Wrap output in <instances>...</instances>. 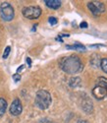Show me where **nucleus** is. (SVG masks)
<instances>
[{
    "label": "nucleus",
    "mask_w": 107,
    "mask_h": 123,
    "mask_svg": "<svg viewBox=\"0 0 107 123\" xmlns=\"http://www.w3.org/2000/svg\"><path fill=\"white\" fill-rule=\"evenodd\" d=\"M22 110H23V106H22V102H21L20 99L16 98L12 105H10V113L14 116H18L22 113Z\"/></svg>",
    "instance_id": "nucleus-6"
},
{
    "label": "nucleus",
    "mask_w": 107,
    "mask_h": 123,
    "mask_svg": "<svg viewBox=\"0 0 107 123\" xmlns=\"http://www.w3.org/2000/svg\"><path fill=\"white\" fill-rule=\"evenodd\" d=\"M0 15H1V18L4 21H7V22L12 21L15 16L13 7L8 2H3L0 5Z\"/></svg>",
    "instance_id": "nucleus-3"
},
{
    "label": "nucleus",
    "mask_w": 107,
    "mask_h": 123,
    "mask_svg": "<svg viewBox=\"0 0 107 123\" xmlns=\"http://www.w3.org/2000/svg\"><path fill=\"white\" fill-rule=\"evenodd\" d=\"M69 85L71 88H78L82 85V80L80 77H73L69 81Z\"/></svg>",
    "instance_id": "nucleus-10"
},
{
    "label": "nucleus",
    "mask_w": 107,
    "mask_h": 123,
    "mask_svg": "<svg viewBox=\"0 0 107 123\" xmlns=\"http://www.w3.org/2000/svg\"><path fill=\"white\" fill-rule=\"evenodd\" d=\"M45 4L47 7L51 8V9H58L60 6H61V1L60 0H45Z\"/></svg>",
    "instance_id": "nucleus-8"
},
{
    "label": "nucleus",
    "mask_w": 107,
    "mask_h": 123,
    "mask_svg": "<svg viewBox=\"0 0 107 123\" xmlns=\"http://www.w3.org/2000/svg\"><path fill=\"white\" fill-rule=\"evenodd\" d=\"M97 86H102L107 88V79L104 77H99L97 79Z\"/></svg>",
    "instance_id": "nucleus-13"
},
{
    "label": "nucleus",
    "mask_w": 107,
    "mask_h": 123,
    "mask_svg": "<svg viewBox=\"0 0 107 123\" xmlns=\"http://www.w3.org/2000/svg\"><path fill=\"white\" fill-rule=\"evenodd\" d=\"M81 28H88V23H85V22L81 23Z\"/></svg>",
    "instance_id": "nucleus-19"
},
{
    "label": "nucleus",
    "mask_w": 107,
    "mask_h": 123,
    "mask_svg": "<svg viewBox=\"0 0 107 123\" xmlns=\"http://www.w3.org/2000/svg\"><path fill=\"white\" fill-rule=\"evenodd\" d=\"M67 48L69 49H75V50H80V51H84L85 50V47L81 44V43H76V44H72V45H67L66 46Z\"/></svg>",
    "instance_id": "nucleus-12"
},
{
    "label": "nucleus",
    "mask_w": 107,
    "mask_h": 123,
    "mask_svg": "<svg viewBox=\"0 0 107 123\" xmlns=\"http://www.w3.org/2000/svg\"><path fill=\"white\" fill-rule=\"evenodd\" d=\"M60 67L64 72L68 74H76L83 70V65L79 57L72 55L63 58L60 62Z\"/></svg>",
    "instance_id": "nucleus-1"
},
{
    "label": "nucleus",
    "mask_w": 107,
    "mask_h": 123,
    "mask_svg": "<svg viewBox=\"0 0 107 123\" xmlns=\"http://www.w3.org/2000/svg\"><path fill=\"white\" fill-rule=\"evenodd\" d=\"M88 7L89 9L90 10V12L94 15V16H98L100 15L101 13H103L105 11V6L103 3L101 2H98V1H92V2H89L88 4Z\"/></svg>",
    "instance_id": "nucleus-5"
},
{
    "label": "nucleus",
    "mask_w": 107,
    "mask_h": 123,
    "mask_svg": "<svg viewBox=\"0 0 107 123\" xmlns=\"http://www.w3.org/2000/svg\"><path fill=\"white\" fill-rule=\"evenodd\" d=\"M92 95H93V97L95 98L103 99V98H105L107 97V88L96 85L94 87V89L92 90Z\"/></svg>",
    "instance_id": "nucleus-7"
},
{
    "label": "nucleus",
    "mask_w": 107,
    "mask_h": 123,
    "mask_svg": "<svg viewBox=\"0 0 107 123\" xmlns=\"http://www.w3.org/2000/svg\"><path fill=\"white\" fill-rule=\"evenodd\" d=\"M10 52H11V47H10V46H7V47L5 48V50H4V53H3V58H4V59H6V58L9 56Z\"/></svg>",
    "instance_id": "nucleus-15"
},
{
    "label": "nucleus",
    "mask_w": 107,
    "mask_h": 123,
    "mask_svg": "<svg viewBox=\"0 0 107 123\" xmlns=\"http://www.w3.org/2000/svg\"><path fill=\"white\" fill-rule=\"evenodd\" d=\"M83 109L87 112V113H91L92 112V102L89 98L83 101Z\"/></svg>",
    "instance_id": "nucleus-9"
},
{
    "label": "nucleus",
    "mask_w": 107,
    "mask_h": 123,
    "mask_svg": "<svg viewBox=\"0 0 107 123\" xmlns=\"http://www.w3.org/2000/svg\"><path fill=\"white\" fill-rule=\"evenodd\" d=\"M41 14V9L37 6H29L23 9V15L28 19H37Z\"/></svg>",
    "instance_id": "nucleus-4"
},
{
    "label": "nucleus",
    "mask_w": 107,
    "mask_h": 123,
    "mask_svg": "<svg viewBox=\"0 0 107 123\" xmlns=\"http://www.w3.org/2000/svg\"><path fill=\"white\" fill-rule=\"evenodd\" d=\"M100 67H101V69L104 71L105 73H107V59H106V58L101 59V62H100Z\"/></svg>",
    "instance_id": "nucleus-14"
},
{
    "label": "nucleus",
    "mask_w": 107,
    "mask_h": 123,
    "mask_svg": "<svg viewBox=\"0 0 107 123\" xmlns=\"http://www.w3.org/2000/svg\"><path fill=\"white\" fill-rule=\"evenodd\" d=\"M78 123H89L88 121H85V120H80Z\"/></svg>",
    "instance_id": "nucleus-21"
},
{
    "label": "nucleus",
    "mask_w": 107,
    "mask_h": 123,
    "mask_svg": "<svg viewBox=\"0 0 107 123\" xmlns=\"http://www.w3.org/2000/svg\"><path fill=\"white\" fill-rule=\"evenodd\" d=\"M52 102L51 95L45 90H40L36 96V105L40 109H47Z\"/></svg>",
    "instance_id": "nucleus-2"
},
{
    "label": "nucleus",
    "mask_w": 107,
    "mask_h": 123,
    "mask_svg": "<svg viewBox=\"0 0 107 123\" xmlns=\"http://www.w3.org/2000/svg\"><path fill=\"white\" fill-rule=\"evenodd\" d=\"M24 68H25V65H22L21 67H19V68L17 69V74H20V72H21V71H22Z\"/></svg>",
    "instance_id": "nucleus-18"
},
{
    "label": "nucleus",
    "mask_w": 107,
    "mask_h": 123,
    "mask_svg": "<svg viewBox=\"0 0 107 123\" xmlns=\"http://www.w3.org/2000/svg\"><path fill=\"white\" fill-rule=\"evenodd\" d=\"M13 79H14V81H15V82H19V81L21 80V75L16 73V74H14V75H13Z\"/></svg>",
    "instance_id": "nucleus-17"
},
{
    "label": "nucleus",
    "mask_w": 107,
    "mask_h": 123,
    "mask_svg": "<svg viewBox=\"0 0 107 123\" xmlns=\"http://www.w3.org/2000/svg\"><path fill=\"white\" fill-rule=\"evenodd\" d=\"M48 22H49V24L51 25V26H54V25H56L57 24V19L55 18V17H49V19H48Z\"/></svg>",
    "instance_id": "nucleus-16"
},
{
    "label": "nucleus",
    "mask_w": 107,
    "mask_h": 123,
    "mask_svg": "<svg viewBox=\"0 0 107 123\" xmlns=\"http://www.w3.org/2000/svg\"><path fill=\"white\" fill-rule=\"evenodd\" d=\"M27 62H28V64H29V67H30V66H31V61H30V57L27 58Z\"/></svg>",
    "instance_id": "nucleus-20"
},
{
    "label": "nucleus",
    "mask_w": 107,
    "mask_h": 123,
    "mask_svg": "<svg viewBox=\"0 0 107 123\" xmlns=\"http://www.w3.org/2000/svg\"><path fill=\"white\" fill-rule=\"evenodd\" d=\"M6 108H7V101L4 98H0V117L4 114V112L6 111Z\"/></svg>",
    "instance_id": "nucleus-11"
}]
</instances>
